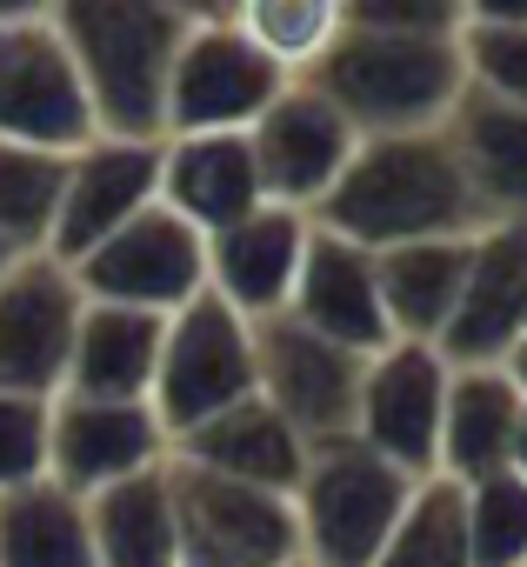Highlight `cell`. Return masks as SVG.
I'll return each instance as SVG.
<instances>
[{
	"mask_svg": "<svg viewBox=\"0 0 527 567\" xmlns=\"http://www.w3.org/2000/svg\"><path fill=\"white\" fill-rule=\"evenodd\" d=\"M447 361L434 341H388L361 374V414L354 441H368L381 461H394L414 481H434V441H441V401H447Z\"/></svg>",
	"mask_w": 527,
	"mask_h": 567,
	"instance_id": "cell-14",
	"label": "cell"
},
{
	"mask_svg": "<svg viewBox=\"0 0 527 567\" xmlns=\"http://www.w3.org/2000/svg\"><path fill=\"white\" fill-rule=\"evenodd\" d=\"M500 368H507V381H514V388H520V394H527V334H520V341H514V354H507V361H500Z\"/></svg>",
	"mask_w": 527,
	"mask_h": 567,
	"instance_id": "cell-34",
	"label": "cell"
},
{
	"mask_svg": "<svg viewBox=\"0 0 527 567\" xmlns=\"http://www.w3.org/2000/svg\"><path fill=\"white\" fill-rule=\"evenodd\" d=\"M527 334V220H487L467 247V288L434 341L447 368H500Z\"/></svg>",
	"mask_w": 527,
	"mask_h": 567,
	"instance_id": "cell-16",
	"label": "cell"
},
{
	"mask_svg": "<svg viewBox=\"0 0 527 567\" xmlns=\"http://www.w3.org/2000/svg\"><path fill=\"white\" fill-rule=\"evenodd\" d=\"M87 301L74 288V267L54 254H21L0 274V388L54 401L68 388V354Z\"/></svg>",
	"mask_w": 527,
	"mask_h": 567,
	"instance_id": "cell-11",
	"label": "cell"
},
{
	"mask_svg": "<svg viewBox=\"0 0 527 567\" xmlns=\"http://www.w3.org/2000/svg\"><path fill=\"white\" fill-rule=\"evenodd\" d=\"M247 394H254V328L227 301L194 295L180 315H167L154 388H147V408H154L167 447L180 434H194L200 421L240 408Z\"/></svg>",
	"mask_w": 527,
	"mask_h": 567,
	"instance_id": "cell-5",
	"label": "cell"
},
{
	"mask_svg": "<svg viewBox=\"0 0 527 567\" xmlns=\"http://www.w3.org/2000/svg\"><path fill=\"white\" fill-rule=\"evenodd\" d=\"M154 467H167V434L147 401L54 394V408H48V481L54 487L94 501Z\"/></svg>",
	"mask_w": 527,
	"mask_h": 567,
	"instance_id": "cell-12",
	"label": "cell"
},
{
	"mask_svg": "<svg viewBox=\"0 0 527 567\" xmlns=\"http://www.w3.org/2000/svg\"><path fill=\"white\" fill-rule=\"evenodd\" d=\"M441 134L480 200V220H527V107L461 87Z\"/></svg>",
	"mask_w": 527,
	"mask_h": 567,
	"instance_id": "cell-22",
	"label": "cell"
},
{
	"mask_svg": "<svg viewBox=\"0 0 527 567\" xmlns=\"http://www.w3.org/2000/svg\"><path fill=\"white\" fill-rule=\"evenodd\" d=\"M48 408L54 401L0 388V494L48 481Z\"/></svg>",
	"mask_w": 527,
	"mask_h": 567,
	"instance_id": "cell-32",
	"label": "cell"
},
{
	"mask_svg": "<svg viewBox=\"0 0 527 567\" xmlns=\"http://www.w3.org/2000/svg\"><path fill=\"white\" fill-rule=\"evenodd\" d=\"M167 461H180V467H200V474H220V481H247V487L294 494L308 447L294 441V427H288V421H281L268 401H260V394H247L240 408H227V414L200 421L194 434H180V441L167 447Z\"/></svg>",
	"mask_w": 527,
	"mask_h": 567,
	"instance_id": "cell-20",
	"label": "cell"
},
{
	"mask_svg": "<svg viewBox=\"0 0 527 567\" xmlns=\"http://www.w3.org/2000/svg\"><path fill=\"white\" fill-rule=\"evenodd\" d=\"M414 487H421L414 474H401L354 434L308 447L301 481H294L301 554L314 567H374L401 507L414 501Z\"/></svg>",
	"mask_w": 527,
	"mask_h": 567,
	"instance_id": "cell-4",
	"label": "cell"
},
{
	"mask_svg": "<svg viewBox=\"0 0 527 567\" xmlns=\"http://www.w3.org/2000/svg\"><path fill=\"white\" fill-rule=\"evenodd\" d=\"M0 141L61 161L101 141L54 8H0Z\"/></svg>",
	"mask_w": 527,
	"mask_h": 567,
	"instance_id": "cell-6",
	"label": "cell"
},
{
	"mask_svg": "<svg viewBox=\"0 0 527 567\" xmlns=\"http://www.w3.org/2000/svg\"><path fill=\"white\" fill-rule=\"evenodd\" d=\"M288 567H314V560H288Z\"/></svg>",
	"mask_w": 527,
	"mask_h": 567,
	"instance_id": "cell-37",
	"label": "cell"
},
{
	"mask_svg": "<svg viewBox=\"0 0 527 567\" xmlns=\"http://www.w3.org/2000/svg\"><path fill=\"white\" fill-rule=\"evenodd\" d=\"M314 227L388 254L407 240H447V234H480V200L447 147L441 127L427 134H381L361 141L354 161L341 167V181L328 187V200L314 207Z\"/></svg>",
	"mask_w": 527,
	"mask_h": 567,
	"instance_id": "cell-1",
	"label": "cell"
},
{
	"mask_svg": "<svg viewBox=\"0 0 527 567\" xmlns=\"http://www.w3.org/2000/svg\"><path fill=\"white\" fill-rule=\"evenodd\" d=\"M87 534H94V567H180L187 540H180L167 467L94 494L87 501Z\"/></svg>",
	"mask_w": 527,
	"mask_h": 567,
	"instance_id": "cell-25",
	"label": "cell"
},
{
	"mask_svg": "<svg viewBox=\"0 0 527 567\" xmlns=\"http://www.w3.org/2000/svg\"><path fill=\"white\" fill-rule=\"evenodd\" d=\"M61 181H68L61 154H34V147L0 141V240H8L14 254H41L48 247Z\"/></svg>",
	"mask_w": 527,
	"mask_h": 567,
	"instance_id": "cell-29",
	"label": "cell"
},
{
	"mask_svg": "<svg viewBox=\"0 0 527 567\" xmlns=\"http://www.w3.org/2000/svg\"><path fill=\"white\" fill-rule=\"evenodd\" d=\"M14 260H21V254H14V247H8V240H0V274H8V267H14Z\"/></svg>",
	"mask_w": 527,
	"mask_h": 567,
	"instance_id": "cell-36",
	"label": "cell"
},
{
	"mask_svg": "<svg viewBox=\"0 0 527 567\" xmlns=\"http://www.w3.org/2000/svg\"><path fill=\"white\" fill-rule=\"evenodd\" d=\"M308 234H314L308 214L260 200L234 227L207 234V295L227 301L247 328L281 321L288 295H294V274H301V254H308Z\"/></svg>",
	"mask_w": 527,
	"mask_h": 567,
	"instance_id": "cell-17",
	"label": "cell"
},
{
	"mask_svg": "<svg viewBox=\"0 0 527 567\" xmlns=\"http://www.w3.org/2000/svg\"><path fill=\"white\" fill-rule=\"evenodd\" d=\"M167 481H174V514H180L187 554H207L220 567H288V560H308L301 554L294 494L220 481V474H200V467H180V461H167Z\"/></svg>",
	"mask_w": 527,
	"mask_h": 567,
	"instance_id": "cell-10",
	"label": "cell"
},
{
	"mask_svg": "<svg viewBox=\"0 0 527 567\" xmlns=\"http://www.w3.org/2000/svg\"><path fill=\"white\" fill-rule=\"evenodd\" d=\"M461 527L474 567H527V481L507 467L461 487Z\"/></svg>",
	"mask_w": 527,
	"mask_h": 567,
	"instance_id": "cell-31",
	"label": "cell"
},
{
	"mask_svg": "<svg viewBox=\"0 0 527 567\" xmlns=\"http://www.w3.org/2000/svg\"><path fill=\"white\" fill-rule=\"evenodd\" d=\"M68 61L81 74L101 141H161L167 74L194 28V8L174 0H68L54 8Z\"/></svg>",
	"mask_w": 527,
	"mask_h": 567,
	"instance_id": "cell-2",
	"label": "cell"
},
{
	"mask_svg": "<svg viewBox=\"0 0 527 567\" xmlns=\"http://www.w3.org/2000/svg\"><path fill=\"white\" fill-rule=\"evenodd\" d=\"M247 147H254V174H260V200L275 207H294L314 220V207L328 200V187L341 181V167L354 161L361 134L308 87V81H288L281 101L247 127Z\"/></svg>",
	"mask_w": 527,
	"mask_h": 567,
	"instance_id": "cell-13",
	"label": "cell"
},
{
	"mask_svg": "<svg viewBox=\"0 0 527 567\" xmlns=\"http://www.w3.org/2000/svg\"><path fill=\"white\" fill-rule=\"evenodd\" d=\"M361 374L368 361L308 334L301 321H260L254 328V394L268 401L301 447H321V441H341L354 434V414H361Z\"/></svg>",
	"mask_w": 527,
	"mask_h": 567,
	"instance_id": "cell-9",
	"label": "cell"
},
{
	"mask_svg": "<svg viewBox=\"0 0 527 567\" xmlns=\"http://www.w3.org/2000/svg\"><path fill=\"white\" fill-rule=\"evenodd\" d=\"M361 141L381 134H427L454 114L461 34H381V28H334L328 54L301 74Z\"/></svg>",
	"mask_w": 527,
	"mask_h": 567,
	"instance_id": "cell-3",
	"label": "cell"
},
{
	"mask_svg": "<svg viewBox=\"0 0 527 567\" xmlns=\"http://www.w3.org/2000/svg\"><path fill=\"white\" fill-rule=\"evenodd\" d=\"M461 74L474 94L527 107V0H474V8H461Z\"/></svg>",
	"mask_w": 527,
	"mask_h": 567,
	"instance_id": "cell-27",
	"label": "cell"
},
{
	"mask_svg": "<svg viewBox=\"0 0 527 567\" xmlns=\"http://www.w3.org/2000/svg\"><path fill=\"white\" fill-rule=\"evenodd\" d=\"M234 21H240V34L254 41L260 61H275L288 81H301L328 54V41L341 28V8L334 0H254V8H234Z\"/></svg>",
	"mask_w": 527,
	"mask_h": 567,
	"instance_id": "cell-28",
	"label": "cell"
},
{
	"mask_svg": "<svg viewBox=\"0 0 527 567\" xmlns=\"http://www.w3.org/2000/svg\"><path fill=\"white\" fill-rule=\"evenodd\" d=\"M520 421V388L507 368H454L441 401V441H434V481L474 487L487 474H507Z\"/></svg>",
	"mask_w": 527,
	"mask_h": 567,
	"instance_id": "cell-21",
	"label": "cell"
},
{
	"mask_svg": "<svg viewBox=\"0 0 527 567\" xmlns=\"http://www.w3.org/2000/svg\"><path fill=\"white\" fill-rule=\"evenodd\" d=\"M288 321H301L308 334L374 361L394 334H388V315H381V280H374V254L314 227L308 234V254H301V274H294V295H288Z\"/></svg>",
	"mask_w": 527,
	"mask_h": 567,
	"instance_id": "cell-18",
	"label": "cell"
},
{
	"mask_svg": "<svg viewBox=\"0 0 527 567\" xmlns=\"http://www.w3.org/2000/svg\"><path fill=\"white\" fill-rule=\"evenodd\" d=\"M74 288H81V301L134 308V315L167 321L194 295H207V240L154 200L121 234H107L87 260H74Z\"/></svg>",
	"mask_w": 527,
	"mask_h": 567,
	"instance_id": "cell-8",
	"label": "cell"
},
{
	"mask_svg": "<svg viewBox=\"0 0 527 567\" xmlns=\"http://www.w3.org/2000/svg\"><path fill=\"white\" fill-rule=\"evenodd\" d=\"M281 87H288V74L254 54L234 8H194V28H187L174 74H167L161 141H174V134H247L281 101Z\"/></svg>",
	"mask_w": 527,
	"mask_h": 567,
	"instance_id": "cell-7",
	"label": "cell"
},
{
	"mask_svg": "<svg viewBox=\"0 0 527 567\" xmlns=\"http://www.w3.org/2000/svg\"><path fill=\"white\" fill-rule=\"evenodd\" d=\"M507 467L527 481V394H520V421H514V454H507Z\"/></svg>",
	"mask_w": 527,
	"mask_h": 567,
	"instance_id": "cell-33",
	"label": "cell"
},
{
	"mask_svg": "<svg viewBox=\"0 0 527 567\" xmlns=\"http://www.w3.org/2000/svg\"><path fill=\"white\" fill-rule=\"evenodd\" d=\"M161 315H134V308H101L87 301L81 328H74V354H68V388L61 394H87V401H147L154 388V361H161Z\"/></svg>",
	"mask_w": 527,
	"mask_h": 567,
	"instance_id": "cell-24",
	"label": "cell"
},
{
	"mask_svg": "<svg viewBox=\"0 0 527 567\" xmlns=\"http://www.w3.org/2000/svg\"><path fill=\"white\" fill-rule=\"evenodd\" d=\"M180 567H220V560H207V554H180Z\"/></svg>",
	"mask_w": 527,
	"mask_h": 567,
	"instance_id": "cell-35",
	"label": "cell"
},
{
	"mask_svg": "<svg viewBox=\"0 0 527 567\" xmlns=\"http://www.w3.org/2000/svg\"><path fill=\"white\" fill-rule=\"evenodd\" d=\"M374 567H474L467 560V527H461V487L454 481H421Z\"/></svg>",
	"mask_w": 527,
	"mask_h": 567,
	"instance_id": "cell-30",
	"label": "cell"
},
{
	"mask_svg": "<svg viewBox=\"0 0 527 567\" xmlns=\"http://www.w3.org/2000/svg\"><path fill=\"white\" fill-rule=\"evenodd\" d=\"M0 567H94L87 501L54 481L0 494Z\"/></svg>",
	"mask_w": 527,
	"mask_h": 567,
	"instance_id": "cell-26",
	"label": "cell"
},
{
	"mask_svg": "<svg viewBox=\"0 0 527 567\" xmlns=\"http://www.w3.org/2000/svg\"><path fill=\"white\" fill-rule=\"evenodd\" d=\"M161 207L200 240L260 207V174L247 134H174L161 141Z\"/></svg>",
	"mask_w": 527,
	"mask_h": 567,
	"instance_id": "cell-19",
	"label": "cell"
},
{
	"mask_svg": "<svg viewBox=\"0 0 527 567\" xmlns=\"http://www.w3.org/2000/svg\"><path fill=\"white\" fill-rule=\"evenodd\" d=\"M467 247L474 234H447V240H407L374 254V280H381V315L394 341H441L461 288H467Z\"/></svg>",
	"mask_w": 527,
	"mask_h": 567,
	"instance_id": "cell-23",
	"label": "cell"
},
{
	"mask_svg": "<svg viewBox=\"0 0 527 567\" xmlns=\"http://www.w3.org/2000/svg\"><path fill=\"white\" fill-rule=\"evenodd\" d=\"M154 200H161V141H87L81 154H68V181L41 254L74 267Z\"/></svg>",
	"mask_w": 527,
	"mask_h": 567,
	"instance_id": "cell-15",
	"label": "cell"
}]
</instances>
